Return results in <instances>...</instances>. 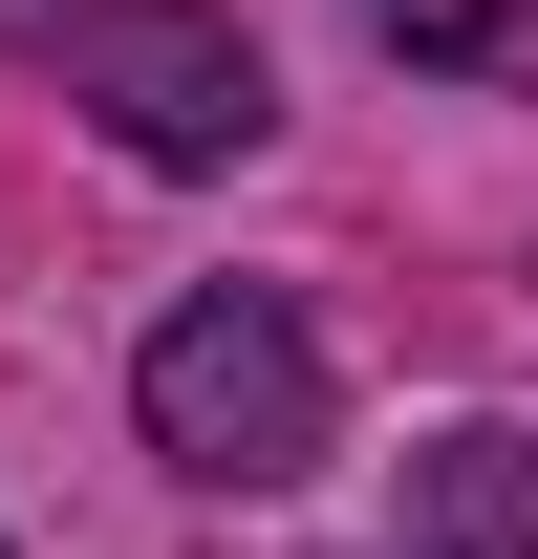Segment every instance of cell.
Masks as SVG:
<instances>
[{"label":"cell","instance_id":"7a4b0ae2","mask_svg":"<svg viewBox=\"0 0 538 559\" xmlns=\"http://www.w3.org/2000/svg\"><path fill=\"white\" fill-rule=\"evenodd\" d=\"M0 44L66 86V108L130 151V173H237V151L280 130L259 44H237L215 0H0Z\"/></svg>","mask_w":538,"mask_h":559},{"label":"cell","instance_id":"277c9868","mask_svg":"<svg viewBox=\"0 0 538 559\" xmlns=\"http://www.w3.org/2000/svg\"><path fill=\"white\" fill-rule=\"evenodd\" d=\"M366 22H388L409 66H473V86H517V66H538V0H366Z\"/></svg>","mask_w":538,"mask_h":559},{"label":"cell","instance_id":"6da1fadb","mask_svg":"<svg viewBox=\"0 0 538 559\" xmlns=\"http://www.w3.org/2000/svg\"><path fill=\"white\" fill-rule=\"evenodd\" d=\"M130 430H151L195 495H280V474H324V430H344L324 323H302V301H259V280H195V301L130 345Z\"/></svg>","mask_w":538,"mask_h":559},{"label":"cell","instance_id":"3957f363","mask_svg":"<svg viewBox=\"0 0 538 559\" xmlns=\"http://www.w3.org/2000/svg\"><path fill=\"white\" fill-rule=\"evenodd\" d=\"M388 559H538V430H431L388 495Z\"/></svg>","mask_w":538,"mask_h":559}]
</instances>
